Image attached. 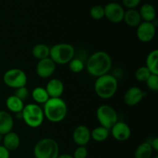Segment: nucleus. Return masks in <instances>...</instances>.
Wrapping results in <instances>:
<instances>
[{"label":"nucleus","instance_id":"4c0bfd02","mask_svg":"<svg viewBox=\"0 0 158 158\" xmlns=\"http://www.w3.org/2000/svg\"><path fill=\"white\" fill-rule=\"evenodd\" d=\"M148 1H152V0H148Z\"/></svg>","mask_w":158,"mask_h":158},{"label":"nucleus","instance_id":"6e6552de","mask_svg":"<svg viewBox=\"0 0 158 158\" xmlns=\"http://www.w3.org/2000/svg\"><path fill=\"white\" fill-rule=\"evenodd\" d=\"M97 118L100 126L110 130L118 121L117 113L109 105H101L97 110Z\"/></svg>","mask_w":158,"mask_h":158},{"label":"nucleus","instance_id":"5701e85b","mask_svg":"<svg viewBox=\"0 0 158 158\" xmlns=\"http://www.w3.org/2000/svg\"><path fill=\"white\" fill-rule=\"evenodd\" d=\"M31 96H32V100L38 105L44 104L49 99L46 89L43 87H40V86L34 88L31 93Z\"/></svg>","mask_w":158,"mask_h":158},{"label":"nucleus","instance_id":"c85d7f7f","mask_svg":"<svg viewBox=\"0 0 158 158\" xmlns=\"http://www.w3.org/2000/svg\"><path fill=\"white\" fill-rule=\"evenodd\" d=\"M147 83L148 89L154 92L158 91V75L151 74L149 78L145 82Z\"/></svg>","mask_w":158,"mask_h":158},{"label":"nucleus","instance_id":"a878e982","mask_svg":"<svg viewBox=\"0 0 158 158\" xmlns=\"http://www.w3.org/2000/svg\"><path fill=\"white\" fill-rule=\"evenodd\" d=\"M151 75V73L146 66L138 68L135 72V78L139 82H146Z\"/></svg>","mask_w":158,"mask_h":158},{"label":"nucleus","instance_id":"412c9836","mask_svg":"<svg viewBox=\"0 0 158 158\" xmlns=\"http://www.w3.org/2000/svg\"><path fill=\"white\" fill-rule=\"evenodd\" d=\"M50 47L44 43H38L35 45L32 49V55L37 60H43L49 57Z\"/></svg>","mask_w":158,"mask_h":158},{"label":"nucleus","instance_id":"7c9ffc66","mask_svg":"<svg viewBox=\"0 0 158 158\" xmlns=\"http://www.w3.org/2000/svg\"><path fill=\"white\" fill-rule=\"evenodd\" d=\"M88 155V151L86 147L78 146L75 150L73 157V158H86Z\"/></svg>","mask_w":158,"mask_h":158},{"label":"nucleus","instance_id":"c756f323","mask_svg":"<svg viewBox=\"0 0 158 158\" xmlns=\"http://www.w3.org/2000/svg\"><path fill=\"white\" fill-rule=\"evenodd\" d=\"M14 95L18 97L19 99H20L21 100L24 101V100H26L28 98V97L29 95V89L26 88V86L19 87L18 89H15V92Z\"/></svg>","mask_w":158,"mask_h":158},{"label":"nucleus","instance_id":"4468645a","mask_svg":"<svg viewBox=\"0 0 158 158\" xmlns=\"http://www.w3.org/2000/svg\"><path fill=\"white\" fill-rule=\"evenodd\" d=\"M74 143L78 146H84L87 144L91 139L90 131L84 125H80L75 128L73 134Z\"/></svg>","mask_w":158,"mask_h":158},{"label":"nucleus","instance_id":"393cba45","mask_svg":"<svg viewBox=\"0 0 158 158\" xmlns=\"http://www.w3.org/2000/svg\"><path fill=\"white\" fill-rule=\"evenodd\" d=\"M91 138L97 142H103L110 135V130L100 126L95 127L90 132Z\"/></svg>","mask_w":158,"mask_h":158},{"label":"nucleus","instance_id":"bb28decb","mask_svg":"<svg viewBox=\"0 0 158 158\" xmlns=\"http://www.w3.org/2000/svg\"><path fill=\"white\" fill-rule=\"evenodd\" d=\"M69 68L73 73H79L84 69V63L83 60L78 58H73L69 63Z\"/></svg>","mask_w":158,"mask_h":158},{"label":"nucleus","instance_id":"4be33fe9","mask_svg":"<svg viewBox=\"0 0 158 158\" xmlns=\"http://www.w3.org/2000/svg\"><path fill=\"white\" fill-rule=\"evenodd\" d=\"M146 67L151 74L158 75V50L154 49L148 55L146 59Z\"/></svg>","mask_w":158,"mask_h":158},{"label":"nucleus","instance_id":"f3484780","mask_svg":"<svg viewBox=\"0 0 158 158\" xmlns=\"http://www.w3.org/2000/svg\"><path fill=\"white\" fill-rule=\"evenodd\" d=\"M3 146L10 152L18 149L20 145V137L16 133L11 132L5 134L2 137Z\"/></svg>","mask_w":158,"mask_h":158},{"label":"nucleus","instance_id":"f704fd0d","mask_svg":"<svg viewBox=\"0 0 158 158\" xmlns=\"http://www.w3.org/2000/svg\"><path fill=\"white\" fill-rule=\"evenodd\" d=\"M56 158H73V157L72 155H70V154H60V155H59Z\"/></svg>","mask_w":158,"mask_h":158},{"label":"nucleus","instance_id":"9b49d317","mask_svg":"<svg viewBox=\"0 0 158 158\" xmlns=\"http://www.w3.org/2000/svg\"><path fill=\"white\" fill-rule=\"evenodd\" d=\"M110 131L112 137L117 141H126L131 135V128L123 121H117Z\"/></svg>","mask_w":158,"mask_h":158},{"label":"nucleus","instance_id":"1a4fd4ad","mask_svg":"<svg viewBox=\"0 0 158 158\" xmlns=\"http://www.w3.org/2000/svg\"><path fill=\"white\" fill-rule=\"evenodd\" d=\"M125 10L117 2H110L104 7V16L113 23H119L123 20Z\"/></svg>","mask_w":158,"mask_h":158},{"label":"nucleus","instance_id":"ddd939ff","mask_svg":"<svg viewBox=\"0 0 158 158\" xmlns=\"http://www.w3.org/2000/svg\"><path fill=\"white\" fill-rule=\"evenodd\" d=\"M146 96V93L143 92L140 88L137 86H132L129 88L124 94L123 100L127 106H134L140 103Z\"/></svg>","mask_w":158,"mask_h":158},{"label":"nucleus","instance_id":"2eb2a0df","mask_svg":"<svg viewBox=\"0 0 158 158\" xmlns=\"http://www.w3.org/2000/svg\"><path fill=\"white\" fill-rule=\"evenodd\" d=\"M49 98H60L64 92V84L60 79L49 80L45 87Z\"/></svg>","mask_w":158,"mask_h":158},{"label":"nucleus","instance_id":"2f4dec72","mask_svg":"<svg viewBox=\"0 0 158 158\" xmlns=\"http://www.w3.org/2000/svg\"><path fill=\"white\" fill-rule=\"evenodd\" d=\"M141 0H122L123 5L128 9H135L140 5Z\"/></svg>","mask_w":158,"mask_h":158},{"label":"nucleus","instance_id":"e433bc0d","mask_svg":"<svg viewBox=\"0 0 158 158\" xmlns=\"http://www.w3.org/2000/svg\"><path fill=\"white\" fill-rule=\"evenodd\" d=\"M154 158H158V156H156V157H154Z\"/></svg>","mask_w":158,"mask_h":158},{"label":"nucleus","instance_id":"9d476101","mask_svg":"<svg viewBox=\"0 0 158 158\" xmlns=\"http://www.w3.org/2000/svg\"><path fill=\"white\" fill-rule=\"evenodd\" d=\"M156 34V26L154 23L141 22L137 26V37L142 43H149L154 40Z\"/></svg>","mask_w":158,"mask_h":158},{"label":"nucleus","instance_id":"7ed1b4c3","mask_svg":"<svg viewBox=\"0 0 158 158\" xmlns=\"http://www.w3.org/2000/svg\"><path fill=\"white\" fill-rule=\"evenodd\" d=\"M117 88L118 81L117 77L109 73L97 77L94 83L96 94L103 100L112 98L117 93Z\"/></svg>","mask_w":158,"mask_h":158},{"label":"nucleus","instance_id":"c9c22d12","mask_svg":"<svg viewBox=\"0 0 158 158\" xmlns=\"http://www.w3.org/2000/svg\"><path fill=\"white\" fill-rule=\"evenodd\" d=\"M2 141V135H1V134H0V143H1Z\"/></svg>","mask_w":158,"mask_h":158},{"label":"nucleus","instance_id":"dca6fc26","mask_svg":"<svg viewBox=\"0 0 158 158\" xmlns=\"http://www.w3.org/2000/svg\"><path fill=\"white\" fill-rule=\"evenodd\" d=\"M14 120L12 115L7 111L0 110V134H5L11 132L13 129Z\"/></svg>","mask_w":158,"mask_h":158},{"label":"nucleus","instance_id":"b1692460","mask_svg":"<svg viewBox=\"0 0 158 158\" xmlns=\"http://www.w3.org/2000/svg\"><path fill=\"white\" fill-rule=\"evenodd\" d=\"M153 154V149L149 142H143L137 148L134 154L135 158H151Z\"/></svg>","mask_w":158,"mask_h":158},{"label":"nucleus","instance_id":"0eeeda50","mask_svg":"<svg viewBox=\"0 0 158 158\" xmlns=\"http://www.w3.org/2000/svg\"><path fill=\"white\" fill-rule=\"evenodd\" d=\"M27 76L21 69L12 68L6 71L3 75V82L9 87L18 89L26 86L27 83Z\"/></svg>","mask_w":158,"mask_h":158},{"label":"nucleus","instance_id":"423d86ee","mask_svg":"<svg viewBox=\"0 0 158 158\" xmlns=\"http://www.w3.org/2000/svg\"><path fill=\"white\" fill-rule=\"evenodd\" d=\"M21 114L23 121L31 128L41 126L45 118L43 108L36 103H29L24 106Z\"/></svg>","mask_w":158,"mask_h":158},{"label":"nucleus","instance_id":"f257e3e1","mask_svg":"<svg viewBox=\"0 0 158 158\" xmlns=\"http://www.w3.org/2000/svg\"><path fill=\"white\" fill-rule=\"evenodd\" d=\"M112 64V59L107 52L98 51L89 57L86 68L89 75L97 78L107 74L111 69Z\"/></svg>","mask_w":158,"mask_h":158},{"label":"nucleus","instance_id":"20e7f679","mask_svg":"<svg viewBox=\"0 0 158 158\" xmlns=\"http://www.w3.org/2000/svg\"><path fill=\"white\" fill-rule=\"evenodd\" d=\"M33 154L35 158H56L60 155V148L56 140L46 137L35 143Z\"/></svg>","mask_w":158,"mask_h":158},{"label":"nucleus","instance_id":"473e14b6","mask_svg":"<svg viewBox=\"0 0 158 158\" xmlns=\"http://www.w3.org/2000/svg\"><path fill=\"white\" fill-rule=\"evenodd\" d=\"M9 151L3 145H0V158H9Z\"/></svg>","mask_w":158,"mask_h":158},{"label":"nucleus","instance_id":"f03ea898","mask_svg":"<svg viewBox=\"0 0 158 158\" xmlns=\"http://www.w3.org/2000/svg\"><path fill=\"white\" fill-rule=\"evenodd\" d=\"M44 117L52 123L63 121L67 114V105L61 98H49L43 104Z\"/></svg>","mask_w":158,"mask_h":158},{"label":"nucleus","instance_id":"39448f33","mask_svg":"<svg viewBox=\"0 0 158 158\" xmlns=\"http://www.w3.org/2000/svg\"><path fill=\"white\" fill-rule=\"evenodd\" d=\"M74 56L75 49L69 43H58L50 48L49 58L56 64H67L74 58Z\"/></svg>","mask_w":158,"mask_h":158},{"label":"nucleus","instance_id":"6ab92c4d","mask_svg":"<svg viewBox=\"0 0 158 158\" xmlns=\"http://www.w3.org/2000/svg\"><path fill=\"white\" fill-rule=\"evenodd\" d=\"M139 13L143 22H150V23H153L155 20L156 15H157L154 6L150 3L143 4L140 7Z\"/></svg>","mask_w":158,"mask_h":158},{"label":"nucleus","instance_id":"aec40b11","mask_svg":"<svg viewBox=\"0 0 158 158\" xmlns=\"http://www.w3.org/2000/svg\"><path fill=\"white\" fill-rule=\"evenodd\" d=\"M6 105L7 109L9 110L10 112L15 113V114L21 113L25 106L23 100L19 99L18 97H15V95L9 96V97L6 99Z\"/></svg>","mask_w":158,"mask_h":158},{"label":"nucleus","instance_id":"a211bd4d","mask_svg":"<svg viewBox=\"0 0 158 158\" xmlns=\"http://www.w3.org/2000/svg\"><path fill=\"white\" fill-rule=\"evenodd\" d=\"M141 20L139 11L136 10L135 9H127L125 11L123 21H124L127 26L131 27H137L141 23Z\"/></svg>","mask_w":158,"mask_h":158},{"label":"nucleus","instance_id":"f8f14e48","mask_svg":"<svg viewBox=\"0 0 158 158\" xmlns=\"http://www.w3.org/2000/svg\"><path fill=\"white\" fill-rule=\"evenodd\" d=\"M56 67V64L49 57H48V58L39 60L35 71L39 77L46 79L50 77L54 73Z\"/></svg>","mask_w":158,"mask_h":158},{"label":"nucleus","instance_id":"72a5a7b5","mask_svg":"<svg viewBox=\"0 0 158 158\" xmlns=\"http://www.w3.org/2000/svg\"><path fill=\"white\" fill-rule=\"evenodd\" d=\"M151 144V148H152L153 151H158V138L157 137H154L152 139L151 142H149Z\"/></svg>","mask_w":158,"mask_h":158},{"label":"nucleus","instance_id":"cd10ccee","mask_svg":"<svg viewBox=\"0 0 158 158\" xmlns=\"http://www.w3.org/2000/svg\"><path fill=\"white\" fill-rule=\"evenodd\" d=\"M90 16L95 20H100L104 17V7L100 6V5H96L94 6L90 9L89 11Z\"/></svg>","mask_w":158,"mask_h":158}]
</instances>
